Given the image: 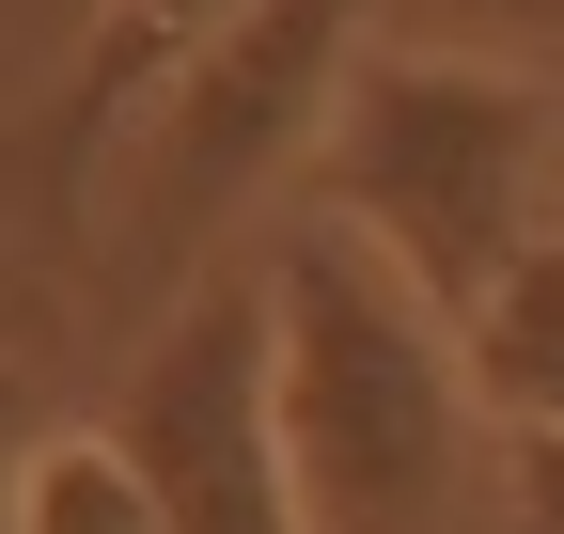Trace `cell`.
Returning <instances> with one entry per match:
<instances>
[{
    "label": "cell",
    "mask_w": 564,
    "mask_h": 534,
    "mask_svg": "<svg viewBox=\"0 0 564 534\" xmlns=\"http://www.w3.org/2000/svg\"><path fill=\"white\" fill-rule=\"evenodd\" d=\"M251 17V0H95V32H79V63L32 95V126L0 142V173L32 189V221H47V252H79V221L110 205V158H126V126L158 110L204 47H220Z\"/></svg>",
    "instance_id": "cell-5"
},
{
    "label": "cell",
    "mask_w": 564,
    "mask_h": 534,
    "mask_svg": "<svg viewBox=\"0 0 564 534\" xmlns=\"http://www.w3.org/2000/svg\"><path fill=\"white\" fill-rule=\"evenodd\" d=\"M455 346H470V393H486V440H564V236H533L502 267V299Z\"/></svg>",
    "instance_id": "cell-6"
},
{
    "label": "cell",
    "mask_w": 564,
    "mask_h": 534,
    "mask_svg": "<svg viewBox=\"0 0 564 534\" xmlns=\"http://www.w3.org/2000/svg\"><path fill=\"white\" fill-rule=\"evenodd\" d=\"M0 456H32V393H17V362H0Z\"/></svg>",
    "instance_id": "cell-10"
},
{
    "label": "cell",
    "mask_w": 564,
    "mask_h": 534,
    "mask_svg": "<svg viewBox=\"0 0 564 534\" xmlns=\"http://www.w3.org/2000/svg\"><path fill=\"white\" fill-rule=\"evenodd\" d=\"M470 63H502V47H533V63H564V0H423Z\"/></svg>",
    "instance_id": "cell-8"
},
{
    "label": "cell",
    "mask_w": 564,
    "mask_h": 534,
    "mask_svg": "<svg viewBox=\"0 0 564 534\" xmlns=\"http://www.w3.org/2000/svg\"><path fill=\"white\" fill-rule=\"evenodd\" d=\"M110 440L141 456L173 534H314L299 472H282V377H267V284H204L158 314V346L126 362Z\"/></svg>",
    "instance_id": "cell-4"
},
{
    "label": "cell",
    "mask_w": 564,
    "mask_h": 534,
    "mask_svg": "<svg viewBox=\"0 0 564 534\" xmlns=\"http://www.w3.org/2000/svg\"><path fill=\"white\" fill-rule=\"evenodd\" d=\"M549 142L564 110L518 63L470 47H361L329 142H314V205L361 236L408 299H440L455 330L502 299V267L549 236Z\"/></svg>",
    "instance_id": "cell-2"
},
{
    "label": "cell",
    "mask_w": 564,
    "mask_h": 534,
    "mask_svg": "<svg viewBox=\"0 0 564 534\" xmlns=\"http://www.w3.org/2000/svg\"><path fill=\"white\" fill-rule=\"evenodd\" d=\"M361 47H377V0H251V17L126 126V158H110V205H126L110 221V267H126V284H188V252L220 236L282 158L329 142Z\"/></svg>",
    "instance_id": "cell-3"
},
{
    "label": "cell",
    "mask_w": 564,
    "mask_h": 534,
    "mask_svg": "<svg viewBox=\"0 0 564 534\" xmlns=\"http://www.w3.org/2000/svg\"><path fill=\"white\" fill-rule=\"evenodd\" d=\"M0 534H173V519H158V488H141V456L95 425V440H32L17 456Z\"/></svg>",
    "instance_id": "cell-7"
},
{
    "label": "cell",
    "mask_w": 564,
    "mask_h": 534,
    "mask_svg": "<svg viewBox=\"0 0 564 534\" xmlns=\"http://www.w3.org/2000/svg\"><path fill=\"white\" fill-rule=\"evenodd\" d=\"M502 534H564V440H502Z\"/></svg>",
    "instance_id": "cell-9"
},
{
    "label": "cell",
    "mask_w": 564,
    "mask_h": 534,
    "mask_svg": "<svg viewBox=\"0 0 564 534\" xmlns=\"http://www.w3.org/2000/svg\"><path fill=\"white\" fill-rule=\"evenodd\" d=\"M251 284H267V377H282L299 519L314 534H455L470 456H502L455 314L408 299L329 205L282 221V252L251 267Z\"/></svg>",
    "instance_id": "cell-1"
}]
</instances>
